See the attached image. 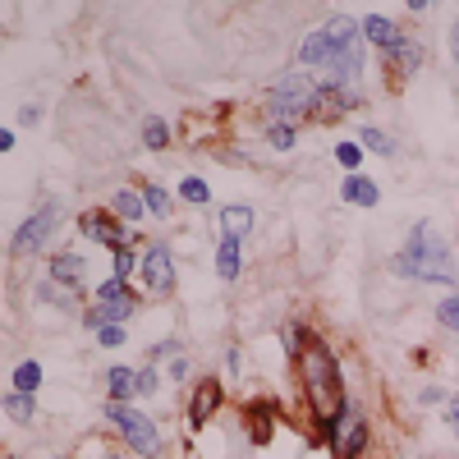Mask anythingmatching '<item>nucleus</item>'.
I'll use <instances>...</instances> for the list:
<instances>
[{
  "label": "nucleus",
  "mask_w": 459,
  "mask_h": 459,
  "mask_svg": "<svg viewBox=\"0 0 459 459\" xmlns=\"http://www.w3.org/2000/svg\"><path fill=\"white\" fill-rule=\"evenodd\" d=\"M299 377H303L308 409L317 418V432L326 441H335V432L344 423V413H350V404H344V381H340V363L331 354V344L308 340V350H303V359H299Z\"/></svg>",
  "instance_id": "f257e3e1"
},
{
  "label": "nucleus",
  "mask_w": 459,
  "mask_h": 459,
  "mask_svg": "<svg viewBox=\"0 0 459 459\" xmlns=\"http://www.w3.org/2000/svg\"><path fill=\"white\" fill-rule=\"evenodd\" d=\"M400 276L409 281H428V285H455V262H450V248L446 239L437 235V225H418L404 253L391 262Z\"/></svg>",
  "instance_id": "f03ea898"
},
{
  "label": "nucleus",
  "mask_w": 459,
  "mask_h": 459,
  "mask_svg": "<svg viewBox=\"0 0 459 459\" xmlns=\"http://www.w3.org/2000/svg\"><path fill=\"white\" fill-rule=\"evenodd\" d=\"M106 418H110V428H120L125 432V441L138 450V455H161V432H157V423H152L147 413H138V409H129V404H106Z\"/></svg>",
  "instance_id": "7ed1b4c3"
},
{
  "label": "nucleus",
  "mask_w": 459,
  "mask_h": 459,
  "mask_svg": "<svg viewBox=\"0 0 459 459\" xmlns=\"http://www.w3.org/2000/svg\"><path fill=\"white\" fill-rule=\"evenodd\" d=\"M138 276H143V290L152 299H166L175 290V257L166 244H147L143 262H138Z\"/></svg>",
  "instance_id": "20e7f679"
},
{
  "label": "nucleus",
  "mask_w": 459,
  "mask_h": 459,
  "mask_svg": "<svg viewBox=\"0 0 459 459\" xmlns=\"http://www.w3.org/2000/svg\"><path fill=\"white\" fill-rule=\"evenodd\" d=\"M56 221H60V207H56V203H42V207H37V212L14 230V253H37V248H47Z\"/></svg>",
  "instance_id": "39448f33"
},
{
  "label": "nucleus",
  "mask_w": 459,
  "mask_h": 459,
  "mask_svg": "<svg viewBox=\"0 0 459 459\" xmlns=\"http://www.w3.org/2000/svg\"><path fill=\"white\" fill-rule=\"evenodd\" d=\"M79 230H83V235L88 239H97V244H106V248H115V253H120L125 248V230H120V221H115L110 212H83V221H79Z\"/></svg>",
  "instance_id": "423d86ee"
},
{
  "label": "nucleus",
  "mask_w": 459,
  "mask_h": 459,
  "mask_svg": "<svg viewBox=\"0 0 459 459\" xmlns=\"http://www.w3.org/2000/svg\"><path fill=\"white\" fill-rule=\"evenodd\" d=\"M216 409H221V381L207 377V381H198L194 400H188V428L203 432V428L212 423V413H216Z\"/></svg>",
  "instance_id": "0eeeda50"
},
{
  "label": "nucleus",
  "mask_w": 459,
  "mask_h": 459,
  "mask_svg": "<svg viewBox=\"0 0 459 459\" xmlns=\"http://www.w3.org/2000/svg\"><path fill=\"white\" fill-rule=\"evenodd\" d=\"M335 459H359V450L368 446V418L363 413H344V423H340V432H335Z\"/></svg>",
  "instance_id": "6e6552de"
},
{
  "label": "nucleus",
  "mask_w": 459,
  "mask_h": 459,
  "mask_svg": "<svg viewBox=\"0 0 459 459\" xmlns=\"http://www.w3.org/2000/svg\"><path fill=\"white\" fill-rule=\"evenodd\" d=\"M363 37H368L372 47H381L386 56H395V51L404 47V32H400L391 19H381V14H368V19H363Z\"/></svg>",
  "instance_id": "1a4fd4ad"
},
{
  "label": "nucleus",
  "mask_w": 459,
  "mask_h": 459,
  "mask_svg": "<svg viewBox=\"0 0 459 459\" xmlns=\"http://www.w3.org/2000/svg\"><path fill=\"white\" fill-rule=\"evenodd\" d=\"M134 308H138V299H134V294H125V299H110V303H97V308L88 313V322H83V326H88V331H101V326H120V322H125Z\"/></svg>",
  "instance_id": "9d476101"
},
{
  "label": "nucleus",
  "mask_w": 459,
  "mask_h": 459,
  "mask_svg": "<svg viewBox=\"0 0 459 459\" xmlns=\"http://www.w3.org/2000/svg\"><path fill=\"white\" fill-rule=\"evenodd\" d=\"M88 276V262L79 253H56L51 257V285H65V290H79Z\"/></svg>",
  "instance_id": "9b49d317"
},
{
  "label": "nucleus",
  "mask_w": 459,
  "mask_h": 459,
  "mask_svg": "<svg viewBox=\"0 0 459 459\" xmlns=\"http://www.w3.org/2000/svg\"><path fill=\"white\" fill-rule=\"evenodd\" d=\"M106 391H110V404H125L129 395H138V372L110 368V372H106Z\"/></svg>",
  "instance_id": "f8f14e48"
},
{
  "label": "nucleus",
  "mask_w": 459,
  "mask_h": 459,
  "mask_svg": "<svg viewBox=\"0 0 459 459\" xmlns=\"http://www.w3.org/2000/svg\"><path fill=\"white\" fill-rule=\"evenodd\" d=\"M377 184L368 179V175H350L344 179V203H354V207H377Z\"/></svg>",
  "instance_id": "ddd939ff"
},
{
  "label": "nucleus",
  "mask_w": 459,
  "mask_h": 459,
  "mask_svg": "<svg viewBox=\"0 0 459 459\" xmlns=\"http://www.w3.org/2000/svg\"><path fill=\"white\" fill-rule=\"evenodd\" d=\"M216 272H221V281H235V276H239V239H235V235H221Z\"/></svg>",
  "instance_id": "4468645a"
},
{
  "label": "nucleus",
  "mask_w": 459,
  "mask_h": 459,
  "mask_svg": "<svg viewBox=\"0 0 459 459\" xmlns=\"http://www.w3.org/2000/svg\"><path fill=\"white\" fill-rule=\"evenodd\" d=\"M221 225H225V235L244 239L248 230H253V212H248L244 203H235V207H225V212H221Z\"/></svg>",
  "instance_id": "2eb2a0df"
},
{
  "label": "nucleus",
  "mask_w": 459,
  "mask_h": 459,
  "mask_svg": "<svg viewBox=\"0 0 459 459\" xmlns=\"http://www.w3.org/2000/svg\"><path fill=\"white\" fill-rule=\"evenodd\" d=\"M110 207H115V216H125V221H138V216L147 212V203H143L138 188H120V194L110 198Z\"/></svg>",
  "instance_id": "dca6fc26"
},
{
  "label": "nucleus",
  "mask_w": 459,
  "mask_h": 459,
  "mask_svg": "<svg viewBox=\"0 0 459 459\" xmlns=\"http://www.w3.org/2000/svg\"><path fill=\"white\" fill-rule=\"evenodd\" d=\"M248 441H257V446H266V441H272V409H248Z\"/></svg>",
  "instance_id": "f3484780"
},
{
  "label": "nucleus",
  "mask_w": 459,
  "mask_h": 459,
  "mask_svg": "<svg viewBox=\"0 0 459 459\" xmlns=\"http://www.w3.org/2000/svg\"><path fill=\"white\" fill-rule=\"evenodd\" d=\"M5 413L14 418V423H32V418H37V404H32V395L10 391V395H5Z\"/></svg>",
  "instance_id": "a211bd4d"
},
{
  "label": "nucleus",
  "mask_w": 459,
  "mask_h": 459,
  "mask_svg": "<svg viewBox=\"0 0 459 459\" xmlns=\"http://www.w3.org/2000/svg\"><path fill=\"white\" fill-rule=\"evenodd\" d=\"M37 386H42V363H19V368H14V391L32 395Z\"/></svg>",
  "instance_id": "6ab92c4d"
},
{
  "label": "nucleus",
  "mask_w": 459,
  "mask_h": 459,
  "mask_svg": "<svg viewBox=\"0 0 459 459\" xmlns=\"http://www.w3.org/2000/svg\"><path fill=\"white\" fill-rule=\"evenodd\" d=\"M143 203H147L152 216H170V198H166V188H157V184L143 188Z\"/></svg>",
  "instance_id": "aec40b11"
},
{
  "label": "nucleus",
  "mask_w": 459,
  "mask_h": 459,
  "mask_svg": "<svg viewBox=\"0 0 459 459\" xmlns=\"http://www.w3.org/2000/svg\"><path fill=\"white\" fill-rule=\"evenodd\" d=\"M359 138H363V147L381 152V157H395V143H391V134H381V129H363Z\"/></svg>",
  "instance_id": "412c9836"
},
{
  "label": "nucleus",
  "mask_w": 459,
  "mask_h": 459,
  "mask_svg": "<svg viewBox=\"0 0 459 459\" xmlns=\"http://www.w3.org/2000/svg\"><path fill=\"white\" fill-rule=\"evenodd\" d=\"M335 161H340L344 170H359V161H363V147H359V143H340V147H335Z\"/></svg>",
  "instance_id": "4be33fe9"
},
{
  "label": "nucleus",
  "mask_w": 459,
  "mask_h": 459,
  "mask_svg": "<svg viewBox=\"0 0 459 459\" xmlns=\"http://www.w3.org/2000/svg\"><path fill=\"white\" fill-rule=\"evenodd\" d=\"M143 143H147L152 152H161V147L170 143V138H166V125H161V120H147V125H143Z\"/></svg>",
  "instance_id": "5701e85b"
},
{
  "label": "nucleus",
  "mask_w": 459,
  "mask_h": 459,
  "mask_svg": "<svg viewBox=\"0 0 459 459\" xmlns=\"http://www.w3.org/2000/svg\"><path fill=\"white\" fill-rule=\"evenodd\" d=\"M437 317H441V326H446V331H455V335H459V294L441 303V308H437Z\"/></svg>",
  "instance_id": "b1692460"
},
{
  "label": "nucleus",
  "mask_w": 459,
  "mask_h": 459,
  "mask_svg": "<svg viewBox=\"0 0 459 459\" xmlns=\"http://www.w3.org/2000/svg\"><path fill=\"white\" fill-rule=\"evenodd\" d=\"M395 60H400L404 69H418V60H423V47H418V42H409V37H404V47L395 51Z\"/></svg>",
  "instance_id": "393cba45"
},
{
  "label": "nucleus",
  "mask_w": 459,
  "mask_h": 459,
  "mask_svg": "<svg viewBox=\"0 0 459 459\" xmlns=\"http://www.w3.org/2000/svg\"><path fill=\"white\" fill-rule=\"evenodd\" d=\"M179 194H184L188 203H207V198H212L203 179H184V184H179Z\"/></svg>",
  "instance_id": "a878e982"
},
{
  "label": "nucleus",
  "mask_w": 459,
  "mask_h": 459,
  "mask_svg": "<svg viewBox=\"0 0 459 459\" xmlns=\"http://www.w3.org/2000/svg\"><path fill=\"white\" fill-rule=\"evenodd\" d=\"M110 299H125V281L110 276L106 285H97V303H110Z\"/></svg>",
  "instance_id": "bb28decb"
},
{
  "label": "nucleus",
  "mask_w": 459,
  "mask_h": 459,
  "mask_svg": "<svg viewBox=\"0 0 459 459\" xmlns=\"http://www.w3.org/2000/svg\"><path fill=\"white\" fill-rule=\"evenodd\" d=\"M294 125H272V147H281V152H290L294 147Z\"/></svg>",
  "instance_id": "cd10ccee"
},
{
  "label": "nucleus",
  "mask_w": 459,
  "mask_h": 459,
  "mask_svg": "<svg viewBox=\"0 0 459 459\" xmlns=\"http://www.w3.org/2000/svg\"><path fill=\"white\" fill-rule=\"evenodd\" d=\"M138 395H157V368H138Z\"/></svg>",
  "instance_id": "c85d7f7f"
},
{
  "label": "nucleus",
  "mask_w": 459,
  "mask_h": 459,
  "mask_svg": "<svg viewBox=\"0 0 459 459\" xmlns=\"http://www.w3.org/2000/svg\"><path fill=\"white\" fill-rule=\"evenodd\" d=\"M138 262H143V257H134L129 248H120V253H115V276H120V281H125V276L134 272V266H138Z\"/></svg>",
  "instance_id": "c756f323"
},
{
  "label": "nucleus",
  "mask_w": 459,
  "mask_h": 459,
  "mask_svg": "<svg viewBox=\"0 0 459 459\" xmlns=\"http://www.w3.org/2000/svg\"><path fill=\"white\" fill-rule=\"evenodd\" d=\"M97 340L106 344V350H115V344H125V326H101Z\"/></svg>",
  "instance_id": "7c9ffc66"
},
{
  "label": "nucleus",
  "mask_w": 459,
  "mask_h": 459,
  "mask_svg": "<svg viewBox=\"0 0 459 459\" xmlns=\"http://www.w3.org/2000/svg\"><path fill=\"white\" fill-rule=\"evenodd\" d=\"M441 409H446V423L455 428V423H459V395H450V400H446Z\"/></svg>",
  "instance_id": "2f4dec72"
},
{
  "label": "nucleus",
  "mask_w": 459,
  "mask_h": 459,
  "mask_svg": "<svg viewBox=\"0 0 459 459\" xmlns=\"http://www.w3.org/2000/svg\"><path fill=\"white\" fill-rule=\"evenodd\" d=\"M188 368H194V363H188V359L179 354V359L170 363V377H175V381H184V377H188Z\"/></svg>",
  "instance_id": "473e14b6"
},
{
  "label": "nucleus",
  "mask_w": 459,
  "mask_h": 459,
  "mask_svg": "<svg viewBox=\"0 0 459 459\" xmlns=\"http://www.w3.org/2000/svg\"><path fill=\"white\" fill-rule=\"evenodd\" d=\"M418 400H423V404H446V391H437V386H432V391H423Z\"/></svg>",
  "instance_id": "72a5a7b5"
},
{
  "label": "nucleus",
  "mask_w": 459,
  "mask_h": 459,
  "mask_svg": "<svg viewBox=\"0 0 459 459\" xmlns=\"http://www.w3.org/2000/svg\"><path fill=\"white\" fill-rule=\"evenodd\" d=\"M450 51H455V60H459V23L450 28Z\"/></svg>",
  "instance_id": "f704fd0d"
},
{
  "label": "nucleus",
  "mask_w": 459,
  "mask_h": 459,
  "mask_svg": "<svg viewBox=\"0 0 459 459\" xmlns=\"http://www.w3.org/2000/svg\"><path fill=\"white\" fill-rule=\"evenodd\" d=\"M106 459H120V455H106Z\"/></svg>",
  "instance_id": "c9c22d12"
},
{
  "label": "nucleus",
  "mask_w": 459,
  "mask_h": 459,
  "mask_svg": "<svg viewBox=\"0 0 459 459\" xmlns=\"http://www.w3.org/2000/svg\"><path fill=\"white\" fill-rule=\"evenodd\" d=\"M455 437H459V423H455Z\"/></svg>",
  "instance_id": "e433bc0d"
}]
</instances>
